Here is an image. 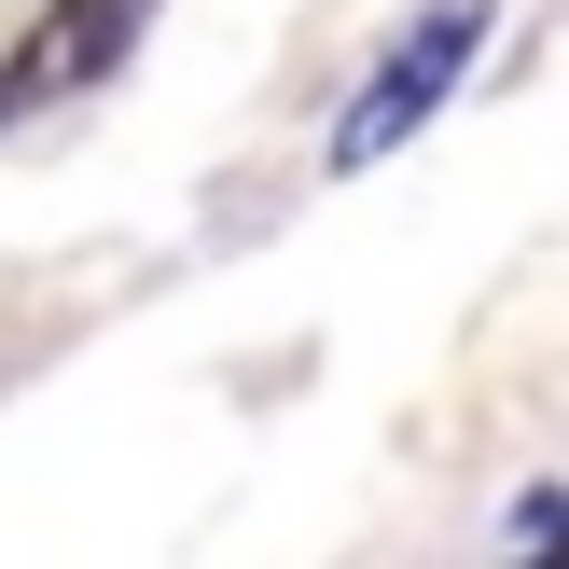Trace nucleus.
<instances>
[{
  "label": "nucleus",
  "instance_id": "1",
  "mask_svg": "<svg viewBox=\"0 0 569 569\" xmlns=\"http://www.w3.org/2000/svg\"><path fill=\"white\" fill-rule=\"evenodd\" d=\"M487 56V0H431V14L403 28V42L376 56V83L348 98V126H333V167H376V153H403L417 126H431L445 98H459V70Z\"/></svg>",
  "mask_w": 569,
  "mask_h": 569
},
{
  "label": "nucleus",
  "instance_id": "2",
  "mask_svg": "<svg viewBox=\"0 0 569 569\" xmlns=\"http://www.w3.org/2000/svg\"><path fill=\"white\" fill-rule=\"evenodd\" d=\"M515 542H569V500H515Z\"/></svg>",
  "mask_w": 569,
  "mask_h": 569
}]
</instances>
